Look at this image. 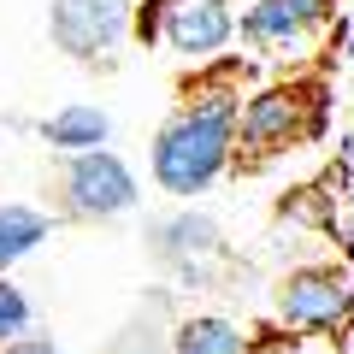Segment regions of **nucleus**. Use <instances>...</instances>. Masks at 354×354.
<instances>
[{
  "mask_svg": "<svg viewBox=\"0 0 354 354\" xmlns=\"http://www.w3.org/2000/svg\"><path fill=\"white\" fill-rule=\"evenodd\" d=\"M260 59H207L201 77L183 83L177 106L160 118L148 142V171L153 189L171 195V201H201L207 189H218L236 165V113L242 95H248V77Z\"/></svg>",
  "mask_w": 354,
  "mask_h": 354,
  "instance_id": "obj_1",
  "label": "nucleus"
},
{
  "mask_svg": "<svg viewBox=\"0 0 354 354\" xmlns=\"http://www.w3.org/2000/svg\"><path fill=\"white\" fill-rule=\"evenodd\" d=\"M330 124V83L313 71L278 77L242 95L236 113V165H272L283 153L319 142Z\"/></svg>",
  "mask_w": 354,
  "mask_h": 354,
  "instance_id": "obj_2",
  "label": "nucleus"
},
{
  "mask_svg": "<svg viewBox=\"0 0 354 354\" xmlns=\"http://www.w3.org/2000/svg\"><path fill=\"white\" fill-rule=\"evenodd\" d=\"M337 18H342V0H242L236 41L260 65H307L330 53Z\"/></svg>",
  "mask_w": 354,
  "mask_h": 354,
  "instance_id": "obj_3",
  "label": "nucleus"
},
{
  "mask_svg": "<svg viewBox=\"0 0 354 354\" xmlns=\"http://www.w3.org/2000/svg\"><path fill=\"white\" fill-rule=\"evenodd\" d=\"M53 207L71 225H118L142 207V177L130 171L124 153L113 148H83V153H59L53 171Z\"/></svg>",
  "mask_w": 354,
  "mask_h": 354,
  "instance_id": "obj_4",
  "label": "nucleus"
},
{
  "mask_svg": "<svg viewBox=\"0 0 354 354\" xmlns=\"http://www.w3.org/2000/svg\"><path fill=\"white\" fill-rule=\"evenodd\" d=\"M272 319L283 337H342L354 319V283L337 260H313L278 278Z\"/></svg>",
  "mask_w": 354,
  "mask_h": 354,
  "instance_id": "obj_5",
  "label": "nucleus"
},
{
  "mask_svg": "<svg viewBox=\"0 0 354 354\" xmlns=\"http://www.w3.org/2000/svg\"><path fill=\"white\" fill-rule=\"evenodd\" d=\"M136 0H48V41L83 71H113L130 48Z\"/></svg>",
  "mask_w": 354,
  "mask_h": 354,
  "instance_id": "obj_6",
  "label": "nucleus"
},
{
  "mask_svg": "<svg viewBox=\"0 0 354 354\" xmlns=\"http://www.w3.org/2000/svg\"><path fill=\"white\" fill-rule=\"evenodd\" d=\"M148 254L177 283H207V266L225 260V230L201 207H171L148 225Z\"/></svg>",
  "mask_w": 354,
  "mask_h": 354,
  "instance_id": "obj_7",
  "label": "nucleus"
},
{
  "mask_svg": "<svg viewBox=\"0 0 354 354\" xmlns=\"http://www.w3.org/2000/svg\"><path fill=\"white\" fill-rule=\"evenodd\" d=\"M160 41L183 65H207L236 41V0H160Z\"/></svg>",
  "mask_w": 354,
  "mask_h": 354,
  "instance_id": "obj_8",
  "label": "nucleus"
},
{
  "mask_svg": "<svg viewBox=\"0 0 354 354\" xmlns=\"http://www.w3.org/2000/svg\"><path fill=\"white\" fill-rule=\"evenodd\" d=\"M36 136L53 153H83V148H113V113L95 101H65L36 124Z\"/></svg>",
  "mask_w": 354,
  "mask_h": 354,
  "instance_id": "obj_9",
  "label": "nucleus"
},
{
  "mask_svg": "<svg viewBox=\"0 0 354 354\" xmlns=\"http://www.w3.org/2000/svg\"><path fill=\"white\" fill-rule=\"evenodd\" d=\"M171 354H260L254 348V330H242L225 313H189L171 325Z\"/></svg>",
  "mask_w": 354,
  "mask_h": 354,
  "instance_id": "obj_10",
  "label": "nucleus"
},
{
  "mask_svg": "<svg viewBox=\"0 0 354 354\" xmlns=\"http://www.w3.org/2000/svg\"><path fill=\"white\" fill-rule=\"evenodd\" d=\"M48 236H53V213H41L30 201H0V278L12 266H24Z\"/></svg>",
  "mask_w": 354,
  "mask_h": 354,
  "instance_id": "obj_11",
  "label": "nucleus"
},
{
  "mask_svg": "<svg viewBox=\"0 0 354 354\" xmlns=\"http://www.w3.org/2000/svg\"><path fill=\"white\" fill-rule=\"evenodd\" d=\"M30 325H36V307H30V295L12 283V272H6V278H0V342L18 337V330H30Z\"/></svg>",
  "mask_w": 354,
  "mask_h": 354,
  "instance_id": "obj_12",
  "label": "nucleus"
},
{
  "mask_svg": "<svg viewBox=\"0 0 354 354\" xmlns=\"http://www.w3.org/2000/svg\"><path fill=\"white\" fill-rule=\"evenodd\" d=\"M0 354H65V348H59V337H53V330L30 325V330H18V337L0 342Z\"/></svg>",
  "mask_w": 354,
  "mask_h": 354,
  "instance_id": "obj_13",
  "label": "nucleus"
},
{
  "mask_svg": "<svg viewBox=\"0 0 354 354\" xmlns=\"http://www.w3.org/2000/svg\"><path fill=\"white\" fill-rule=\"evenodd\" d=\"M325 59H337V65H354V0L342 6L337 30H330V53H325Z\"/></svg>",
  "mask_w": 354,
  "mask_h": 354,
  "instance_id": "obj_14",
  "label": "nucleus"
},
{
  "mask_svg": "<svg viewBox=\"0 0 354 354\" xmlns=\"http://www.w3.org/2000/svg\"><path fill=\"white\" fill-rule=\"evenodd\" d=\"M342 195H348V207H354V177H342Z\"/></svg>",
  "mask_w": 354,
  "mask_h": 354,
  "instance_id": "obj_15",
  "label": "nucleus"
},
{
  "mask_svg": "<svg viewBox=\"0 0 354 354\" xmlns=\"http://www.w3.org/2000/svg\"><path fill=\"white\" fill-rule=\"evenodd\" d=\"M113 354H148V348H130V342H124V348H113Z\"/></svg>",
  "mask_w": 354,
  "mask_h": 354,
  "instance_id": "obj_16",
  "label": "nucleus"
},
{
  "mask_svg": "<svg viewBox=\"0 0 354 354\" xmlns=\"http://www.w3.org/2000/svg\"><path fill=\"white\" fill-rule=\"evenodd\" d=\"M348 88H354V71H348Z\"/></svg>",
  "mask_w": 354,
  "mask_h": 354,
  "instance_id": "obj_17",
  "label": "nucleus"
}]
</instances>
